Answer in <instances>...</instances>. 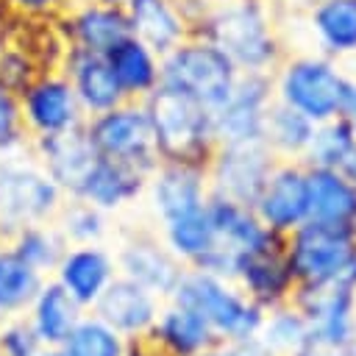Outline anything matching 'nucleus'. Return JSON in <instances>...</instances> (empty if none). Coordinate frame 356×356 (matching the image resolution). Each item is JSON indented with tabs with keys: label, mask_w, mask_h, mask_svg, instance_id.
I'll return each mask as SVG.
<instances>
[{
	"label": "nucleus",
	"mask_w": 356,
	"mask_h": 356,
	"mask_svg": "<svg viewBox=\"0 0 356 356\" xmlns=\"http://www.w3.org/2000/svg\"><path fill=\"white\" fill-rule=\"evenodd\" d=\"M356 134V78H348L345 83V92H342V103H339V114Z\"/></svg>",
	"instance_id": "nucleus-40"
},
{
	"label": "nucleus",
	"mask_w": 356,
	"mask_h": 356,
	"mask_svg": "<svg viewBox=\"0 0 356 356\" xmlns=\"http://www.w3.org/2000/svg\"><path fill=\"white\" fill-rule=\"evenodd\" d=\"M239 275L245 278V284L250 286V292L256 298H278L286 289L292 270H289V264L278 261L273 256V250H264V253L245 256L239 264Z\"/></svg>",
	"instance_id": "nucleus-34"
},
{
	"label": "nucleus",
	"mask_w": 356,
	"mask_h": 356,
	"mask_svg": "<svg viewBox=\"0 0 356 356\" xmlns=\"http://www.w3.org/2000/svg\"><path fill=\"white\" fill-rule=\"evenodd\" d=\"M256 217L270 231H295L300 222L309 220V181L306 164L298 159L275 161L256 203Z\"/></svg>",
	"instance_id": "nucleus-13"
},
{
	"label": "nucleus",
	"mask_w": 356,
	"mask_h": 356,
	"mask_svg": "<svg viewBox=\"0 0 356 356\" xmlns=\"http://www.w3.org/2000/svg\"><path fill=\"white\" fill-rule=\"evenodd\" d=\"M3 19H6V11H3V8H0V22H3Z\"/></svg>",
	"instance_id": "nucleus-45"
},
{
	"label": "nucleus",
	"mask_w": 356,
	"mask_h": 356,
	"mask_svg": "<svg viewBox=\"0 0 356 356\" xmlns=\"http://www.w3.org/2000/svg\"><path fill=\"white\" fill-rule=\"evenodd\" d=\"M53 31L64 47L89 53H106L131 33L122 6L100 0H70L53 19Z\"/></svg>",
	"instance_id": "nucleus-12"
},
{
	"label": "nucleus",
	"mask_w": 356,
	"mask_h": 356,
	"mask_svg": "<svg viewBox=\"0 0 356 356\" xmlns=\"http://www.w3.org/2000/svg\"><path fill=\"white\" fill-rule=\"evenodd\" d=\"M120 267L125 273V278L142 284L147 292H159V295H172L178 281H181V270L178 264L159 248L150 242H134L122 250L120 256Z\"/></svg>",
	"instance_id": "nucleus-26"
},
{
	"label": "nucleus",
	"mask_w": 356,
	"mask_h": 356,
	"mask_svg": "<svg viewBox=\"0 0 356 356\" xmlns=\"http://www.w3.org/2000/svg\"><path fill=\"white\" fill-rule=\"evenodd\" d=\"M211 228H214V245L220 250L234 253L236 259H245L250 253L273 250V231L256 217L250 206L234 203L220 195H209L206 203Z\"/></svg>",
	"instance_id": "nucleus-17"
},
{
	"label": "nucleus",
	"mask_w": 356,
	"mask_h": 356,
	"mask_svg": "<svg viewBox=\"0 0 356 356\" xmlns=\"http://www.w3.org/2000/svg\"><path fill=\"white\" fill-rule=\"evenodd\" d=\"M339 172H342V175H345L350 184H356V147H353V153L345 159V164L339 167Z\"/></svg>",
	"instance_id": "nucleus-41"
},
{
	"label": "nucleus",
	"mask_w": 356,
	"mask_h": 356,
	"mask_svg": "<svg viewBox=\"0 0 356 356\" xmlns=\"http://www.w3.org/2000/svg\"><path fill=\"white\" fill-rule=\"evenodd\" d=\"M31 309H33L31 328H33L36 339L42 345H50V348H61L64 339L70 337V331L81 320V303L58 281L42 284Z\"/></svg>",
	"instance_id": "nucleus-25"
},
{
	"label": "nucleus",
	"mask_w": 356,
	"mask_h": 356,
	"mask_svg": "<svg viewBox=\"0 0 356 356\" xmlns=\"http://www.w3.org/2000/svg\"><path fill=\"white\" fill-rule=\"evenodd\" d=\"M317 122H312L306 114L284 106V103H273L267 111V122H264V145L284 159H303L306 147L314 136Z\"/></svg>",
	"instance_id": "nucleus-27"
},
{
	"label": "nucleus",
	"mask_w": 356,
	"mask_h": 356,
	"mask_svg": "<svg viewBox=\"0 0 356 356\" xmlns=\"http://www.w3.org/2000/svg\"><path fill=\"white\" fill-rule=\"evenodd\" d=\"M61 350L67 356H125L120 334L97 317L78 320V325L64 339Z\"/></svg>",
	"instance_id": "nucleus-33"
},
{
	"label": "nucleus",
	"mask_w": 356,
	"mask_h": 356,
	"mask_svg": "<svg viewBox=\"0 0 356 356\" xmlns=\"http://www.w3.org/2000/svg\"><path fill=\"white\" fill-rule=\"evenodd\" d=\"M39 339L31 328V323H11L0 331V350L3 356H36Z\"/></svg>",
	"instance_id": "nucleus-39"
},
{
	"label": "nucleus",
	"mask_w": 356,
	"mask_h": 356,
	"mask_svg": "<svg viewBox=\"0 0 356 356\" xmlns=\"http://www.w3.org/2000/svg\"><path fill=\"white\" fill-rule=\"evenodd\" d=\"M64 245H67V239L61 236V231L50 228L47 222H33V225H25L11 234V248L39 273L58 267V261L64 256Z\"/></svg>",
	"instance_id": "nucleus-31"
},
{
	"label": "nucleus",
	"mask_w": 356,
	"mask_h": 356,
	"mask_svg": "<svg viewBox=\"0 0 356 356\" xmlns=\"http://www.w3.org/2000/svg\"><path fill=\"white\" fill-rule=\"evenodd\" d=\"M156 331H159L161 342L175 356H197L211 345V337H214V331L197 312L178 306V303H175V309L164 312Z\"/></svg>",
	"instance_id": "nucleus-29"
},
{
	"label": "nucleus",
	"mask_w": 356,
	"mask_h": 356,
	"mask_svg": "<svg viewBox=\"0 0 356 356\" xmlns=\"http://www.w3.org/2000/svg\"><path fill=\"white\" fill-rule=\"evenodd\" d=\"M36 356H67V353L61 348H50V350H39Z\"/></svg>",
	"instance_id": "nucleus-43"
},
{
	"label": "nucleus",
	"mask_w": 356,
	"mask_h": 356,
	"mask_svg": "<svg viewBox=\"0 0 356 356\" xmlns=\"http://www.w3.org/2000/svg\"><path fill=\"white\" fill-rule=\"evenodd\" d=\"M309 181V220L356 225V184H350L339 170L306 167Z\"/></svg>",
	"instance_id": "nucleus-23"
},
{
	"label": "nucleus",
	"mask_w": 356,
	"mask_h": 356,
	"mask_svg": "<svg viewBox=\"0 0 356 356\" xmlns=\"http://www.w3.org/2000/svg\"><path fill=\"white\" fill-rule=\"evenodd\" d=\"M145 186H147V172H142L131 164L97 156V161L92 164V170L83 178V184L70 197H81V200L97 206L100 211H111V209H120V206L131 203L134 197H139Z\"/></svg>",
	"instance_id": "nucleus-20"
},
{
	"label": "nucleus",
	"mask_w": 356,
	"mask_h": 356,
	"mask_svg": "<svg viewBox=\"0 0 356 356\" xmlns=\"http://www.w3.org/2000/svg\"><path fill=\"white\" fill-rule=\"evenodd\" d=\"M103 56L125 100H145L161 83V56L131 33L108 47Z\"/></svg>",
	"instance_id": "nucleus-21"
},
{
	"label": "nucleus",
	"mask_w": 356,
	"mask_h": 356,
	"mask_svg": "<svg viewBox=\"0 0 356 356\" xmlns=\"http://www.w3.org/2000/svg\"><path fill=\"white\" fill-rule=\"evenodd\" d=\"M64 78L70 81L81 108L86 117L108 111L120 103H125V95L120 89V83L114 81V72L106 61L103 53H89V50H75V47H64L58 64H56Z\"/></svg>",
	"instance_id": "nucleus-15"
},
{
	"label": "nucleus",
	"mask_w": 356,
	"mask_h": 356,
	"mask_svg": "<svg viewBox=\"0 0 356 356\" xmlns=\"http://www.w3.org/2000/svg\"><path fill=\"white\" fill-rule=\"evenodd\" d=\"M236 64L209 39L189 33L172 50L161 56V83L209 111L217 108L236 86Z\"/></svg>",
	"instance_id": "nucleus-4"
},
{
	"label": "nucleus",
	"mask_w": 356,
	"mask_h": 356,
	"mask_svg": "<svg viewBox=\"0 0 356 356\" xmlns=\"http://www.w3.org/2000/svg\"><path fill=\"white\" fill-rule=\"evenodd\" d=\"M70 0H0L6 17L25 22H53Z\"/></svg>",
	"instance_id": "nucleus-38"
},
{
	"label": "nucleus",
	"mask_w": 356,
	"mask_h": 356,
	"mask_svg": "<svg viewBox=\"0 0 356 356\" xmlns=\"http://www.w3.org/2000/svg\"><path fill=\"white\" fill-rule=\"evenodd\" d=\"M128 31L159 56L172 50L192 33V22L181 0H125L122 3Z\"/></svg>",
	"instance_id": "nucleus-18"
},
{
	"label": "nucleus",
	"mask_w": 356,
	"mask_h": 356,
	"mask_svg": "<svg viewBox=\"0 0 356 356\" xmlns=\"http://www.w3.org/2000/svg\"><path fill=\"white\" fill-rule=\"evenodd\" d=\"M303 17L323 56H356V0H317L303 11Z\"/></svg>",
	"instance_id": "nucleus-22"
},
{
	"label": "nucleus",
	"mask_w": 356,
	"mask_h": 356,
	"mask_svg": "<svg viewBox=\"0 0 356 356\" xmlns=\"http://www.w3.org/2000/svg\"><path fill=\"white\" fill-rule=\"evenodd\" d=\"M64 192L42 170L31 139L0 150V231L14 234L33 222H47L58 214Z\"/></svg>",
	"instance_id": "nucleus-2"
},
{
	"label": "nucleus",
	"mask_w": 356,
	"mask_h": 356,
	"mask_svg": "<svg viewBox=\"0 0 356 356\" xmlns=\"http://www.w3.org/2000/svg\"><path fill=\"white\" fill-rule=\"evenodd\" d=\"M58 231L64 239H72L78 245H89L103 234V211L81 197H70L58 209Z\"/></svg>",
	"instance_id": "nucleus-35"
},
{
	"label": "nucleus",
	"mask_w": 356,
	"mask_h": 356,
	"mask_svg": "<svg viewBox=\"0 0 356 356\" xmlns=\"http://www.w3.org/2000/svg\"><path fill=\"white\" fill-rule=\"evenodd\" d=\"M273 164L275 153L264 145V139L217 145L206 161L209 192L253 209Z\"/></svg>",
	"instance_id": "nucleus-9"
},
{
	"label": "nucleus",
	"mask_w": 356,
	"mask_h": 356,
	"mask_svg": "<svg viewBox=\"0 0 356 356\" xmlns=\"http://www.w3.org/2000/svg\"><path fill=\"white\" fill-rule=\"evenodd\" d=\"M42 284V273L31 267L14 248L0 250V314H14L31 306Z\"/></svg>",
	"instance_id": "nucleus-28"
},
{
	"label": "nucleus",
	"mask_w": 356,
	"mask_h": 356,
	"mask_svg": "<svg viewBox=\"0 0 356 356\" xmlns=\"http://www.w3.org/2000/svg\"><path fill=\"white\" fill-rule=\"evenodd\" d=\"M172 295L178 306L197 312L209 323V328L220 337L248 342L261 323V314L256 306L242 300L236 292L225 289V284L217 275H209L203 270L181 273V281Z\"/></svg>",
	"instance_id": "nucleus-8"
},
{
	"label": "nucleus",
	"mask_w": 356,
	"mask_h": 356,
	"mask_svg": "<svg viewBox=\"0 0 356 356\" xmlns=\"http://www.w3.org/2000/svg\"><path fill=\"white\" fill-rule=\"evenodd\" d=\"M97 320L111 325L117 334H139L156 323V300L142 284L131 278H111L95 300Z\"/></svg>",
	"instance_id": "nucleus-19"
},
{
	"label": "nucleus",
	"mask_w": 356,
	"mask_h": 356,
	"mask_svg": "<svg viewBox=\"0 0 356 356\" xmlns=\"http://www.w3.org/2000/svg\"><path fill=\"white\" fill-rule=\"evenodd\" d=\"M209 203V200H206ZM167 225V242L170 248L184 256V259H197L203 256L211 245H214V228H211V220H209V211L206 206L197 209V211H189L184 217H175Z\"/></svg>",
	"instance_id": "nucleus-32"
},
{
	"label": "nucleus",
	"mask_w": 356,
	"mask_h": 356,
	"mask_svg": "<svg viewBox=\"0 0 356 356\" xmlns=\"http://www.w3.org/2000/svg\"><path fill=\"white\" fill-rule=\"evenodd\" d=\"M309 334V325L306 320H300L298 314H278L275 320H270L267 325V339L264 345L267 348H275V350H298L303 345Z\"/></svg>",
	"instance_id": "nucleus-36"
},
{
	"label": "nucleus",
	"mask_w": 356,
	"mask_h": 356,
	"mask_svg": "<svg viewBox=\"0 0 356 356\" xmlns=\"http://www.w3.org/2000/svg\"><path fill=\"white\" fill-rule=\"evenodd\" d=\"M150 128L156 153L161 161H192L206 164L214 153V131H211V111L167 86H156L142 100Z\"/></svg>",
	"instance_id": "nucleus-3"
},
{
	"label": "nucleus",
	"mask_w": 356,
	"mask_h": 356,
	"mask_svg": "<svg viewBox=\"0 0 356 356\" xmlns=\"http://www.w3.org/2000/svg\"><path fill=\"white\" fill-rule=\"evenodd\" d=\"M100 3H117V6H122L125 0H100Z\"/></svg>",
	"instance_id": "nucleus-44"
},
{
	"label": "nucleus",
	"mask_w": 356,
	"mask_h": 356,
	"mask_svg": "<svg viewBox=\"0 0 356 356\" xmlns=\"http://www.w3.org/2000/svg\"><path fill=\"white\" fill-rule=\"evenodd\" d=\"M22 139H28V134H25L22 114H19V97L17 92L0 83V150Z\"/></svg>",
	"instance_id": "nucleus-37"
},
{
	"label": "nucleus",
	"mask_w": 356,
	"mask_h": 356,
	"mask_svg": "<svg viewBox=\"0 0 356 356\" xmlns=\"http://www.w3.org/2000/svg\"><path fill=\"white\" fill-rule=\"evenodd\" d=\"M147 192L156 214L170 222L189 211H197L209 200V178L206 164L192 161H159L147 175Z\"/></svg>",
	"instance_id": "nucleus-14"
},
{
	"label": "nucleus",
	"mask_w": 356,
	"mask_h": 356,
	"mask_svg": "<svg viewBox=\"0 0 356 356\" xmlns=\"http://www.w3.org/2000/svg\"><path fill=\"white\" fill-rule=\"evenodd\" d=\"M275 103L270 72H239L231 95L211 108V131L217 145L264 139L267 111Z\"/></svg>",
	"instance_id": "nucleus-10"
},
{
	"label": "nucleus",
	"mask_w": 356,
	"mask_h": 356,
	"mask_svg": "<svg viewBox=\"0 0 356 356\" xmlns=\"http://www.w3.org/2000/svg\"><path fill=\"white\" fill-rule=\"evenodd\" d=\"M17 97L28 139L61 134L86 122V114L58 67L42 70Z\"/></svg>",
	"instance_id": "nucleus-11"
},
{
	"label": "nucleus",
	"mask_w": 356,
	"mask_h": 356,
	"mask_svg": "<svg viewBox=\"0 0 356 356\" xmlns=\"http://www.w3.org/2000/svg\"><path fill=\"white\" fill-rule=\"evenodd\" d=\"M192 33L217 44L239 72H273L284 58L275 0H209Z\"/></svg>",
	"instance_id": "nucleus-1"
},
{
	"label": "nucleus",
	"mask_w": 356,
	"mask_h": 356,
	"mask_svg": "<svg viewBox=\"0 0 356 356\" xmlns=\"http://www.w3.org/2000/svg\"><path fill=\"white\" fill-rule=\"evenodd\" d=\"M356 147V134L353 128L342 120V117H331L325 122H317L314 136L306 147L303 164L306 167H328V170H339L345 164V159L353 153Z\"/></svg>",
	"instance_id": "nucleus-30"
},
{
	"label": "nucleus",
	"mask_w": 356,
	"mask_h": 356,
	"mask_svg": "<svg viewBox=\"0 0 356 356\" xmlns=\"http://www.w3.org/2000/svg\"><path fill=\"white\" fill-rule=\"evenodd\" d=\"M86 136L97 156L131 164L142 172H153L161 161L153 142V128L142 100H125L108 111L92 114L83 122Z\"/></svg>",
	"instance_id": "nucleus-7"
},
{
	"label": "nucleus",
	"mask_w": 356,
	"mask_h": 356,
	"mask_svg": "<svg viewBox=\"0 0 356 356\" xmlns=\"http://www.w3.org/2000/svg\"><path fill=\"white\" fill-rule=\"evenodd\" d=\"M289 270L306 284H323L334 278L356 281V236L353 225H334L306 220L295 228L289 245Z\"/></svg>",
	"instance_id": "nucleus-6"
},
{
	"label": "nucleus",
	"mask_w": 356,
	"mask_h": 356,
	"mask_svg": "<svg viewBox=\"0 0 356 356\" xmlns=\"http://www.w3.org/2000/svg\"><path fill=\"white\" fill-rule=\"evenodd\" d=\"M286 3H289L292 8H298V11H306V8H309V6H314L317 0H286Z\"/></svg>",
	"instance_id": "nucleus-42"
},
{
	"label": "nucleus",
	"mask_w": 356,
	"mask_h": 356,
	"mask_svg": "<svg viewBox=\"0 0 356 356\" xmlns=\"http://www.w3.org/2000/svg\"><path fill=\"white\" fill-rule=\"evenodd\" d=\"M270 75L275 100L306 114L312 122H325L339 114L348 75L339 70L337 58L323 53L284 56Z\"/></svg>",
	"instance_id": "nucleus-5"
},
{
	"label": "nucleus",
	"mask_w": 356,
	"mask_h": 356,
	"mask_svg": "<svg viewBox=\"0 0 356 356\" xmlns=\"http://www.w3.org/2000/svg\"><path fill=\"white\" fill-rule=\"evenodd\" d=\"M31 147H33V156L42 164V170L58 184V189L64 195H75L78 186L83 184L86 172L97 161V150L92 147L83 125L31 139Z\"/></svg>",
	"instance_id": "nucleus-16"
},
{
	"label": "nucleus",
	"mask_w": 356,
	"mask_h": 356,
	"mask_svg": "<svg viewBox=\"0 0 356 356\" xmlns=\"http://www.w3.org/2000/svg\"><path fill=\"white\" fill-rule=\"evenodd\" d=\"M58 284L81 303V306H92L97 300V295L106 289V284L111 281V259L92 245H81L75 250H64L61 261H58Z\"/></svg>",
	"instance_id": "nucleus-24"
}]
</instances>
